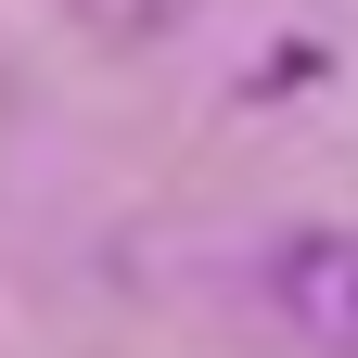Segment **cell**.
I'll return each mask as SVG.
<instances>
[{
	"label": "cell",
	"instance_id": "6da1fadb",
	"mask_svg": "<svg viewBox=\"0 0 358 358\" xmlns=\"http://www.w3.org/2000/svg\"><path fill=\"white\" fill-rule=\"evenodd\" d=\"M268 294L320 358H358V231H294L268 256Z\"/></svg>",
	"mask_w": 358,
	"mask_h": 358
}]
</instances>
